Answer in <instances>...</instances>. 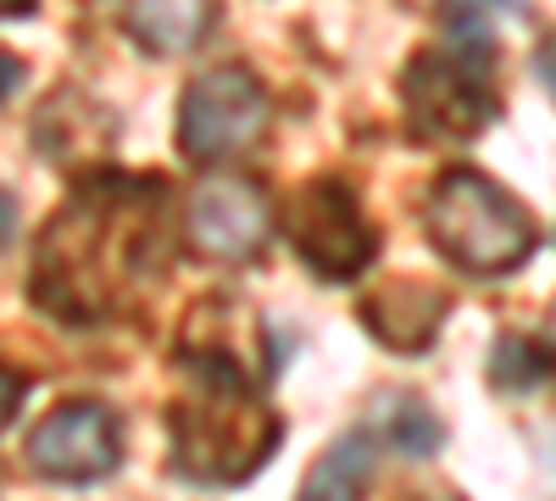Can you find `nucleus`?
I'll use <instances>...</instances> for the list:
<instances>
[{
  "instance_id": "10",
  "label": "nucleus",
  "mask_w": 556,
  "mask_h": 501,
  "mask_svg": "<svg viewBox=\"0 0 556 501\" xmlns=\"http://www.w3.org/2000/svg\"><path fill=\"white\" fill-rule=\"evenodd\" d=\"M217 0H128V34L151 57H184L212 34Z\"/></svg>"
},
{
  "instance_id": "20",
  "label": "nucleus",
  "mask_w": 556,
  "mask_h": 501,
  "mask_svg": "<svg viewBox=\"0 0 556 501\" xmlns=\"http://www.w3.org/2000/svg\"><path fill=\"white\" fill-rule=\"evenodd\" d=\"M490 7H523V0H490Z\"/></svg>"
},
{
  "instance_id": "9",
  "label": "nucleus",
  "mask_w": 556,
  "mask_h": 501,
  "mask_svg": "<svg viewBox=\"0 0 556 501\" xmlns=\"http://www.w3.org/2000/svg\"><path fill=\"white\" fill-rule=\"evenodd\" d=\"M445 312H451V296L429 279H384L362 296L356 317H362V329L374 335L379 346L401 351V356H417V351H429L440 324H445Z\"/></svg>"
},
{
  "instance_id": "18",
  "label": "nucleus",
  "mask_w": 556,
  "mask_h": 501,
  "mask_svg": "<svg viewBox=\"0 0 556 501\" xmlns=\"http://www.w3.org/2000/svg\"><path fill=\"white\" fill-rule=\"evenodd\" d=\"M39 0H0V17H28Z\"/></svg>"
},
{
  "instance_id": "5",
  "label": "nucleus",
  "mask_w": 556,
  "mask_h": 501,
  "mask_svg": "<svg viewBox=\"0 0 556 501\" xmlns=\"http://www.w3.org/2000/svg\"><path fill=\"white\" fill-rule=\"evenodd\" d=\"M285 235L301 256V267L323 285H356L379 256V229L367 223L362 201L340 178H312L290 196Z\"/></svg>"
},
{
  "instance_id": "3",
  "label": "nucleus",
  "mask_w": 556,
  "mask_h": 501,
  "mask_svg": "<svg viewBox=\"0 0 556 501\" xmlns=\"http://www.w3.org/2000/svg\"><path fill=\"white\" fill-rule=\"evenodd\" d=\"M434 251L462 273H513L540 251L534 212L473 167H445L424 201Z\"/></svg>"
},
{
  "instance_id": "2",
  "label": "nucleus",
  "mask_w": 556,
  "mask_h": 501,
  "mask_svg": "<svg viewBox=\"0 0 556 501\" xmlns=\"http://www.w3.org/2000/svg\"><path fill=\"white\" fill-rule=\"evenodd\" d=\"M184 385L167 406L173 429V468L195 485H245L285 440L256 379L223 346H184L178 351Z\"/></svg>"
},
{
  "instance_id": "14",
  "label": "nucleus",
  "mask_w": 556,
  "mask_h": 501,
  "mask_svg": "<svg viewBox=\"0 0 556 501\" xmlns=\"http://www.w3.org/2000/svg\"><path fill=\"white\" fill-rule=\"evenodd\" d=\"M551 374V351L534 335H506L495 346V385L501 390H540Z\"/></svg>"
},
{
  "instance_id": "19",
  "label": "nucleus",
  "mask_w": 556,
  "mask_h": 501,
  "mask_svg": "<svg viewBox=\"0 0 556 501\" xmlns=\"http://www.w3.org/2000/svg\"><path fill=\"white\" fill-rule=\"evenodd\" d=\"M540 84L551 89V45H540Z\"/></svg>"
},
{
  "instance_id": "4",
  "label": "nucleus",
  "mask_w": 556,
  "mask_h": 501,
  "mask_svg": "<svg viewBox=\"0 0 556 501\" xmlns=\"http://www.w3.org/2000/svg\"><path fill=\"white\" fill-rule=\"evenodd\" d=\"M267 128H273L267 89L240 62L201 73L178 101V151L190 162H201V167L251 156L267 140Z\"/></svg>"
},
{
  "instance_id": "8",
  "label": "nucleus",
  "mask_w": 556,
  "mask_h": 501,
  "mask_svg": "<svg viewBox=\"0 0 556 501\" xmlns=\"http://www.w3.org/2000/svg\"><path fill=\"white\" fill-rule=\"evenodd\" d=\"M123 463V424L101 401H62L28 435V468L56 485H96Z\"/></svg>"
},
{
  "instance_id": "7",
  "label": "nucleus",
  "mask_w": 556,
  "mask_h": 501,
  "mask_svg": "<svg viewBox=\"0 0 556 501\" xmlns=\"http://www.w3.org/2000/svg\"><path fill=\"white\" fill-rule=\"evenodd\" d=\"M273 235V201L245 173H212L184 201V246L201 262L240 267L256 262Z\"/></svg>"
},
{
  "instance_id": "11",
  "label": "nucleus",
  "mask_w": 556,
  "mask_h": 501,
  "mask_svg": "<svg viewBox=\"0 0 556 501\" xmlns=\"http://www.w3.org/2000/svg\"><path fill=\"white\" fill-rule=\"evenodd\" d=\"M374 458H379L374 435H367V429H345L340 440L323 446V458L301 479L295 501H362L367 485H374Z\"/></svg>"
},
{
  "instance_id": "13",
  "label": "nucleus",
  "mask_w": 556,
  "mask_h": 501,
  "mask_svg": "<svg viewBox=\"0 0 556 501\" xmlns=\"http://www.w3.org/2000/svg\"><path fill=\"white\" fill-rule=\"evenodd\" d=\"M384 429H390V446L401 451V458H417V463H429L434 451L445 446V424H440L417 396H401V401H395V413H390Z\"/></svg>"
},
{
  "instance_id": "15",
  "label": "nucleus",
  "mask_w": 556,
  "mask_h": 501,
  "mask_svg": "<svg viewBox=\"0 0 556 501\" xmlns=\"http://www.w3.org/2000/svg\"><path fill=\"white\" fill-rule=\"evenodd\" d=\"M23 396H28V379H23L17 368H0V429H7V424L17 418Z\"/></svg>"
},
{
  "instance_id": "12",
  "label": "nucleus",
  "mask_w": 556,
  "mask_h": 501,
  "mask_svg": "<svg viewBox=\"0 0 556 501\" xmlns=\"http://www.w3.org/2000/svg\"><path fill=\"white\" fill-rule=\"evenodd\" d=\"M101 107L78 96V89H62V96L39 112L34 123V140L39 151L51 156V162H73V156H89V151H106L112 146V134H89V117H96Z\"/></svg>"
},
{
  "instance_id": "1",
  "label": "nucleus",
  "mask_w": 556,
  "mask_h": 501,
  "mask_svg": "<svg viewBox=\"0 0 556 501\" xmlns=\"http://www.w3.org/2000/svg\"><path fill=\"white\" fill-rule=\"evenodd\" d=\"M173 251L167 185L156 173H89L51 217L34 256V306L67 329H89L134 306Z\"/></svg>"
},
{
  "instance_id": "6",
  "label": "nucleus",
  "mask_w": 556,
  "mask_h": 501,
  "mask_svg": "<svg viewBox=\"0 0 556 501\" xmlns=\"http://www.w3.org/2000/svg\"><path fill=\"white\" fill-rule=\"evenodd\" d=\"M401 112L412 140H479V134L501 117V101L484 78V67L462 62L456 51H417L401 73Z\"/></svg>"
},
{
  "instance_id": "17",
  "label": "nucleus",
  "mask_w": 556,
  "mask_h": 501,
  "mask_svg": "<svg viewBox=\"0 0 556 501\" xmlns=\"http://www.w3.org/2000/svg\"><path fill=\"white\" fill-rule=\"evenodd\" d=\"M12 235H17V196L0 190V251L12 246Z\"/></svg>"
},
{
  "instance_id": "16",
  "label": "nucleus",
  "mask_w": 556,
  "mask_h": 501,
  "mask_svg": "<svg viewBox=\"0 0 556 501\" xmlns=\"http://www.w3.org/2000/svg\"><path fill=\"white\" fill-rule=\"evenodd\" d=\"M17 89H23V62L12 51H0V101L17 96Z\"/></svg>"
}]
</instances>
